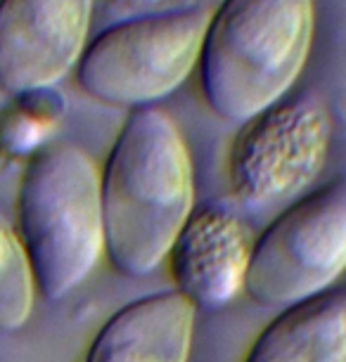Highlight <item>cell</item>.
I'll list each match as a JSON object with an SVG mask.
<instances>
[{
  "mask_svg": "<svg viewBox=\"0 0 346 362\" xmlns=\"http://www.w3.org/2000/svg\"><path fill=\"white\" fill-rule=\"evenodd\" d=\"M242 362H346V291L284 308L263 327Z\"/></svg>",
  "mask_w": 346,
  "mask_h": 362,
  "instance_id": "10",
  "label": "cell"
},
{
  "mask_svg": "<svg viewBox=\"0 0 346 362\" xmlns=\"http://www.w3.org/2000/svg\"><path fill=\"white\" fill-rule=\"evenodd\" d=\"M36 282L17 232L0 216V332H15L31 317Z\"/></svg>",
  "mask_w": 346,
  "mask_h": 362,
  "instance_id": "11",
  "label": "cell"
},
{
  "mask_svg": "<svg viewBox=\"0 0 346 362\" xmlns=\"http://www.w3.org/2000/svg\"><path fill=\"white\" fill-rule=\"evenodd\" d=\"M197 310L178 291H157L119 308L100 327L83 362H190Z\"/></svg>",
  "mask_w": 346,
  "mask_h": 362,
  "instance_id": "9",
  "label": "cell"
},
{
  "mask_svg": "<svg viewBox=\"0 0 346 362\" xmlns=\"http://www.w3.org/2000/svg\"><path fill=\"white\" fill-rule=\"evenodd\" d=\"M128 3H150V0H128Z\"/></svg>",
  "mask_w": 346,
  "mask_h": 362,
  "instance_id": "12",
  "label": "cell"
},
{
  "mask_svg": "<svg viewBox=\"0 0 346 362\" xmlns=\"http://www.w3.org/2000/svg\"><path fill=\"white\" fill-rule=\"evenodd\" d=\"M95 0H0V86L47 90L74 71L88 47Z\"/></svg>",
  "mask_w": 346,
  "mask_h": 362,
  "instance_id": "7",
  "label": "cell"
},
{
  "mask_svg": "<svg viewBox=\"0 0 346 362\" xmlns=\"http://www.w3.org/2000/svg\"><path fill=\"white\" fill-rule=\"evenodd\" d=\"M209 17L204 8H185L110 26L88 43L79 86L112 107H154L197 71Z\"/></svg>",
  "mask_w": 346,
  "mask_h": 362,
  "instance_id": "4",
  "label": "cell"
},
{
  "mask_svg": "<svg viewBox=\"0 0 346 362\" xmlns=\"http://www.w3.org/2000/svg\"><path fill=\"white\" fill-rule=\"evenodd\" d=\"M17 237L36 291L59 300L88 279L105 256L100 170L76 145L38 149L17 197Z\"/></svg>",
  "mask_w": 346,
  "mask_h": 362,
  "instance_id": "3",
  "label": "cell"
},
{
  "mask_svg": "<svg viewBox=\"0 0 346 362\" xmlns=\"http://www.w3.org/2000/svg\"><path fill=\"white\" fill-rule=\"evenodd\" d=\"M105 256L126 277L152 275L195 211V166L175 121L133 109L100 173Z\"/></svg>",
  "mask_w": 346,
  "mask_h": 362,
  "instance_id": "1",
  "label": "cell"
},
{
  "mask_svg": "<svg viewBox=\"0 0 346 362\" xmlns=\"http://www.w3.org/2000/svg\"><path fill=\"white\" fill-rule=\"evenodd\" d=\"M332 121L313 95H287L247 119L228 152L233 197L247 211L292 204L323 173Z\"/></svg>",
  "mask_w": 346,
  "mask_h": 362,
  "instance_id": "6",
  "label": "cell"
},
{
  "mask_svg": "<svg viewBox=\"0 0 346 362\" xmlns=\"http://www.w3.org/2000/svg\"><path fill=\"white\" fill-rule=\"evenodd\" d=\"M346 272V175L287 204L254 239L244 291L266 308H292Z\"/></svg>",
  "mask_w": 346,
  "mask_h": 362,
  "instance_id": "5",
  "label": "cell"
},
{
  "mask_svg": "<svg viewBox=\"0 0 346 362\" xmlns=\"http://www.w3.org/2000/svg\"><path fill=\"white\" fill-rule=\"evenodd\" d=\"M254 239L242 216L223 202L195 206L168 249L178 291L195 310H221L244 291Z\"/></svg>",
  "mask_w": 346,
  "mask_h": 362,
  "instance_id": "8",
  "label": "cell"
},
{
  "mask_svg": "<svg viewBox=\"0 0 346 362\" xmlns=\"http://www.w3.org/2000/svg\"><path fill=\"white\" fill-rule=\"evenodd\" d=\"M313 31L316 0H223L197 64L209 109L244 124L287 98L308 62Z\"/></svg>",
  "mask_w": 346,
  "mask_h": 362,
  "instance_id": "2",
  "label": "cell"
}]
</instances>
